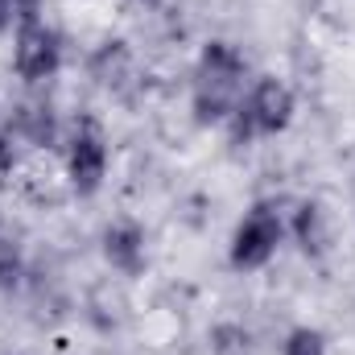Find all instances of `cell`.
<instances>
[{"label": "cell", "mask_w": 355, "mask_h": 355, "mask_svg": "<svg viewBox=\"0 0 355 355\" xmlns=\"http://www.w3.org/2000/svg\"><path fill=\"white\" fill-rule=\"evenodd\" d=\"M244 95H248V58L232 42L211 37L198 50L194 71H190V112H194V124L223 128Z\"/></svg>", "instance_id": "obj_1"}, {"label": "cell", "mask_w": 355, "mask_h": 355, "mask_svg": "<svg viewBox=\"0 0 355 355\" xmlns=\"http://www.w3.org/2000/svg\"><path fill=\"white\" fill-rule=\"evenodd\" d=\"M281 240H285V215L277 211V202H252L232 232L227 261L240 272H257L277 257Z\"/></svg>", "instance_id": "obj_2"}, {"label": "cell", "mask_w": 355, "mask_h": 355, "mask_svg": "<svg viewBox=\"0 0 355 355\" xmlns=\"http://www.w3.org/2000/svg\"><path fill=\"white\" fill-rule=\"evenodd\" d=\"M12 71L29 87L50 83L62 71V37H58V29L46 25L42 17L17 21V33H12Z\"/></svg>", "instance_id": "obj_3"}, {"label": "cell", "mask_w": 355, "mask_h": 355, "mask_svg": "<svg viewBox=\"0 0 355 355\" xmlns=\"http://www.w3.org/2000/svg\"><path fill=\"white\" fill-rule=\"evenodd\" d=\"M103 178H107V141L95 120H79L67 141V182L79 198H91L99 194Z\"/></svg>", "instance_id": "obj_4"}, {"label": "cell", "mask_w": 355, "mask_h": 355, "mask_svg": "<svg viewBox=\"0 0 355 355\" xmlns=\"http://www.w3.org/2000/svg\"><path fill=\"white\" fill-rule=\"evenodd\" d=\"M240 112H244V120L252 124L257 141H261V137H281V132L293 124L297 99H293V91L285 87L281 79L261 75V79L248 83V95L240 99Z\"/></svg>", "instance_id": "obj_5"}, {"label": "cell", "mask_w": 355, "mask_h": 355, "mask_svg": "<svg viewBox=\"0 0 355 355\" xmlns=\"http://www.w3.org/2000/svg\"><path fill=\"white\" fill-rule=\"evenodd\" d=\"M99 248H103V261L116 268L120 277H141L149 265V240H145V227L132 223V219H116L103 227L99 236Z\"/></svg>", "instance_id": "obj_6"}, {"label": "cell", "mask_w": 355, "mask_h": 355, "mask_svg": "<svg viewBox=\"0 0 355 355\" xmlns=\"http://www.w3.org/2000/svg\"><path fill=\"white\" fill-rule=\"evenodd\" d=\"M132 50H128V42H99L95 50H91V58H87V71H91V79L99 83L103 91H124V83L132 79Z\"/></svg>", "instance_id": "obj_7"}, {"label": "cell", "mask_w": 355, "mask_h": 355, "mask_svg": "<svg viewBox=\"0 0 355 355\" xmlns=\"http://www.w3.org/2000/svg\"><path fill=\"white\" fill-rule=\"evenodd\" d=\"M285 232L297 240V248L310 257V261H318V257H327V248H331V227H327V211L318 207V202H297L293 207V219L285 223Z\"/></svg>", "instance_id": "obj_8"}, {"label": "cell", "mask_w": 355, "mask_h": 355, "mask_svg": "<svg viewBox=\"0 0 355 355\" xmlns=\"http://www.w3.org/2000/svg\"><path fill=\"white\" fill-rule=\"evenodd\" d=\"M12 132H17L21 141H29V145H54V137H58L54 107H50L46 99H25V103H17V112H12Z\"/></svg>", "instance_id": "obj_9"}, {"label": "cell", "mask_w": 355, "mask_h": 355, "mask_svg": "<svg viewBox=\"0 0 355 355\" xmlns=\"http://www.w3.org/2000/svg\"><path fill=\"white\" fill-rule=\"evenodd\" d=\"M21 277H25V252H21V244H17V236L0 227V293L17 289Z\"/></svg>", "instance_id": "obj_10"}, {"label": "cell", "mask_w": 355, "mask_h": 355, "mask_svg": "<svg viewBox=\"0 0 355 355\" xmlns=\"http://www.w3.org/2000/svg\"><path fill=\"white\" fill-rule=\"evenodd\" d=\"M281 355H327V335L314 331V327H293V331L285 335Z\"/></svg>", "instance_id": "obj_11"}, {"label": "cell", "mask_w": 355, "mask_h": 355, "mask_svg": "<svg viewBox=\"0 0 355 355\" xmlns=\"http://www.w3.org/2000/svg\"><path fill=\"white\" fill-rule=\"evenodd\" d=\"M211 355H248V331L236 322H223L211 331Z\"/></svg>", "instance_id": "obj_12"}, {"label": "cell", "mask_w": 355, "mask_h": 355, "mask_svg": "<svg viewBox=\"0 0 355 355\" xmlns=\"http://www.w3.org/2000/svg\"><path fill=\"white\" fill-rule=\"evenodd\" d=\"M12 166H17V153H12V132H4V128H0V174H12Z\"/></svg>", "instance_id": "obj_13"}, {"label": "cell", "mask_w": 355, "mask_h": 355, "mask_svg": "<svg viewBox=\"0 0 355 355\" xmlns=\"http://www.w3.org/2000/svg\"><path fill=\"white\" fill-rule=\"evenodd\" d=\"M12 8H17V21H25V17H42V0H12Z\"/></svg>", "instance_id": "obj_14"}, {"label": "cell", "mask_w": 355, "mask_h": 355, "mask_svg": "<svg viewBox=\"0 0 355 355\" xmlns=\"http://www.w3.org/2000/svg\"><path fill=\"white\" fill-rule=\"evenodd\" d=\"M12 21H17V8H12V0H0V37L12 29Z\"/></svg>", "instance_id": "obj_15"}, {"label": "cell", "mask_w": 355, "mask_h": 355, "mask_svg": "<svg viewBox=\"0 0 355 355\" xmlns=\"http://www.w3.org/2000/svg\"><path fill=\"white\" fill-rule=\"evenodd\" d=\"M141 4H149V8H153V4H162V0H141Z\"/></svg>", "instance_id": "obj_16"}]
</instances>
